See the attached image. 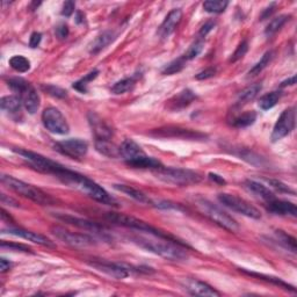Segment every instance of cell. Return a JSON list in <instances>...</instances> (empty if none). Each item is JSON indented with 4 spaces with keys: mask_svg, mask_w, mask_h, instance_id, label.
I'll return each instance as SVG.
<instances>
[{
    "mask_svg": "<svg viewBox=\"0 0 297 297\" xmlns=\"http://www.w3.org/2000/svg\"><path fill=\"white\" fill-rule=\"evenodd\" d=\"M57 178L63 184L67 185V186L79 189L80 192L85 193L86 195H88L91 199L96 200L99 203L107 205H118V202H116L113 196L109 195V193L106 189H103L100 185L94 182L93 180L87 178V176L77 173V172L68 170L65 167L57 175Z\"/></svg>",
    "mask_w": 297,
    "mask_h": 297,
    "instance_id": "cell-1",
    "label": "cell"
},
{
    "mask_svg": "<svg viewBox=\"0 0 297 297\" xmlns=\"http://www.w3.org/2000/svg\"><path fill=\"white\" fill-rule=\"evenodd\" d=\"M131 240L140 247L171 261H181L187 259V253L184 245L173 240L159 238H146V237H131ZM187 248V247H186Z\"/></svg>",
    "mask_w": 297,
    "mask_h": 297,
    "instance_id": "cell-2",
    "label": "cell"
},
{
    "mask_svg": "<svg viewBox=\"0 0 297 297\" xmlns=\"http://www.w3.org/2000/svg\"><path fill=\"white\" fill-rule=\"evenodd\" d=\"M2 182L5 185L6 187L12 189L13 192H15L16 194H19L24 197H27V199L36 202V203L38 204L50 205L54 203L53 197L43 192L42 189L33 186V185L31 184L22 181V180L16 179L14 178V176L3 174Z\"/></svg>",
    "mask_w": 297,
    "mask_h": 297,
    "instance_id": "cell-3",
    "label": "cell"
},
{
    "mask_svg": "<svg viewBox=\"0 0 297 297\" xmlns=\"http://www.w3.org/2000/svg\"><path fill=\"white\" fill-rule=\"evenodd\" d=\"M153 173L159 180L174 186H189L199 184L202 180V176L197 172L178 167L162 166L154 170Z\"/></svg>",
    "mask_w": 297,
    "mask_h": 297,
    "instance_id": "cell-4",
    "label": "cell"
},
{
    "mask_svg": "<svg viewBox=\"0 0 297 297\" xmlns=\"http://www.w3.org/2000/svg\"><path fill=\"white\" fill-rule=\"evenodd\" d=\"M106 218L108 219L109 222L114 223V224L121 225L124 227H128V229H132V230H137V231H142V232H146V234L151 235L153 237H159V238H165V239H170L173 240L175 243H179L184 245V246L188 247L187 245H185L182 243H180L179 240L174 239L173 237H171L170 235H166L164 232L156 229L152 225H150L149 223H146L142 219H139L133 216H129V215H124V214H116V213H108L106 215Z\"/></svg>",
    "mask_w": 297,
    "mask_h": 297,
    "instance_id": "cell-5",
    "label": "cell"
},
{
    "mask_svg": "<svg viewBox=\"0 0 297 297\" xmlns=\"http://www.w3.org/2000/svg\"><path fill=\"white\" fill-rule=\"evenodd\" d=\"M195 204L200 212L205 215L209 219H212L214 223L217 225L224 227V229L229 230L231 232H237L239 229L238 223H237L234 218H232L229 214H226L224 210H222L219 207L214 204L205 199H197L195 201Z\"/></svg>",
    "mask_w": 297,
    "mask_h": 297,
    "instance_id": "cell-6",
    "label": "cell"
},
{
    "mask_svg": "<svg viewBox=\"0 0 297 297\" xmlns=\"http://www.w3.org/2000/svg\"><path fill=\"white\" fill-rule=\"evenodd\" d=\"M14 151L19 153L33 169H35L38 172H42V173H48L57 176L64 170L63 165L42 156L40 153L28 151V150L25 149H15Z\"/></svg>",
    "mask_w": 297,
    "mask_h": 297,
    "instance_id": "cell-7",
    "label": "cell"
},
{
    "mask_svg": "<svg viewBox=\"0 0 297 297\" xmlns=\"http://www.w3.org/2000/svg\"><path fill=\"white\" fill-rule=\"evenodd\" d=\"M42 122L47 130L56 135H66L70 131V127L65 116L56 107H48L42 113Z\"/></svg>",
    "mask_w": 297,
    "mask_h": 297,
    "instance_id": "cell-8",
    "label": "cell"
},
{
    "mask_svg": "<svg viewBox=\"0 0 297 297\" xmlns=\"http://www.w3.org/2000/svg\"><path fill=\"white\" fill-rule=\"evenodd\" d=\"M218 201L221 202L223 205L227 207V208L234 210L236 213L244 215V216L255 219L261 218V214L259 210H258L255 205L249 203L248 201L242 199V197L223 193V194L218 195Z\"/></svg>",
    "mask_w": 297,
    "mask_h": 297,
    "instance_id": "cell-9",
    "label": "cell"
},
{
    "mask_svg": "<svg viewBox=\"0 0 297 297\" xmlns=\"http://www.w3.org/2000/svg\"><path fill=\"white\" fill-rule=\"evenodd\" d=\"M51 232L53 235L58 238L59 240H62L64 244L68 245V246L72 247H88L96 245V239L93 237L88 235H83V234H77V232H72L70 230L64 229L62 226H53L51 227Z\"/></svg>",
    "mask_w": 297,
    "mask_h": 297,
    "instance_id": "cell-10",
    "label": "cell"
},
{
    "mask_svg": "<svg viewBox=\"0 0 297 297\" xmlns=\"http://www.w3.org/2000/svg\"><path fill=\"white\" fill-rule=\"evenodd\" d=\"M55 150L63 156L70 157L72 159H79L86 156L88 151L87 142L80 139H70L55 144Z\"/></svg>",
    "mask_w": 297,
    "mask_h": 297,
    "instance_id": "cell-11",
    "label": "cell"
},
{
    "mask_svg": "<svg viewBox=\"0 0 297 297\" xmlns=\"http://www.w3.org/2000/svg\"><path fill=\"white\" fill-rule=\"evenodd\" d=\"M295 128V108H288L280 115L277 123H275L272 132V142H278L285 139L286 136L294 130Z\"/></svg>",
    "mask_w": 297,
    "mask_h": 297,
    "instance_id": "cell-12",
    "label": "cell"
},
{
    "mask_svg": "<svg viewBox=\"0 0 297 297\" xmlns=\"http://www.w3.org/2000/svg\"><path fill=\"white\" fill-rule=\"evenodd\" d=\"M88 265L93 267L94 269L99 270V272L105 273L109 275L111 278L122 280L128 278L133 269H131V266L124 265V264H115V262L109 261H101V260H93L89 261Z\"/></svg>",
    "mask_w": 297,
    "mask_h": 297,
    "instance_id": "cell-13",
    "label": "cell"
},
{
    "mask_svg": "<svg viewBox=\"0 0 297 297\" xmlns=\"http://www.w3.org/2000/svg\"><path fill=\"white\" fill-rule=\"evenodd\" d=\"M150 135L154 137H172V139H182V140H202L205 135L199 131L189 130V129H182L179 127H167L159 128L150 132Z\"/></svg>",
    "mask_w": 297,
    "mask_h": 297,
    "instance_id": "cell-14",
    "label": "cell"
},
{
    "mask_svg": "<svg viewBox=\"0 0 297 297\" xmlns=\"http://www.w3.org/2000/svg\"><path fill=\"white\" fill-rule=\"evenodd\" d=\"M55 217L57 219H61L62 222L67 223V224L79 227V229H84V230L94 232V234L102 235L103 237L106 236V232H105L106 227L101 224H99V223L87 221V219H84V218L71 216V215H67V214H55Z\"/></svg>",
    "mask_w": 297,
    "mask_h": 297,
    "instance_id": "cell-15",
    "label": "cell"
},
{
    "mask_svg": "<svg viewBox=\"0 0 297 297\" xmlns=\"http://www.w3.org/2000/svg\"><path fill=\"white\" fill-rule=\"evenodd\" d=\"M3 234H8L15 237H20V238H24L26 240H28V242L42 245V246L55 247V244L51 242L49 238H47V237H44L43 235L37 234V232L20 229V227H10V229L3 230Z\"/></svg>",
    "mask_w": 297,
    "mask_h": 297,
    "instance_id": "cell-16",
    "label": "cell"
},
{
    "mask_svg": "<svg viewBox=\"0 0 297 297\" xmlns=\"http://www.w3.org/2000/svg\"><path fill=\"white\" fill-rule=\"evenodd\" d=\"M88 122L91 126L92 132L96 136V140H110L113 136L111 129L107 126V123L98 114L88 113Z\"/></svg>",
    "mask_w": 297,
    "mask_h": 297,
    "instance_id": "cell-17",
    "label": "cell"
},
{
    "mask_svg": "<svg viewBox=\"0 0 297 297\" xmlns=\"http://www.w3.org/2000/svg\"><path fill=\"white\" fill-rule=\"evenodd\" d=\"M120 153H121V157L126 161V164L135 162L146 154L143 151V149L135 141L130 139H127L122 142L121 146H120Z\"/></svg>",
    "mask_w": 297,
    "mask_h": 297,
    "instance_id": "cell-18",
    "label": "cell"
},
{
    "mask_svg": "<svg viewBox=\"0 0 297 297\" xmlns=\"http://www.w3.org/2000/svg\"><path fill=\"white\" fill-rule=\"evenodd\" d=\"M182 19V11L180 8H175V10H172L164 20V22L162 24L161 27H159V36L162 38H167L172 33L175 31V28L178 27V25L180 24V21Z\"/></svg>",
    "mask_w": 297,
    "mask_h": 297,
    "instance_id": "cell-19",
    "label": "cell"
},
{
    "mask_svg": "<svg viewBox=\"0 0 297 297\" xmlns=\"http://www.w3.org/2000/svg\"><path fill=\"white\" fill-rule=\"evenodd\" d=\"M267 210L275 215H280V216H291V217L297 216L296 205L289 201L274 199L272 201L267 202Z\"/></svg>",
    "mask_w": 297,
    "mask_h": 297,
    "instance_id": "cell-20",
    "label": "cell"
},
{
    "mask_svg": "<svg viewBox=\"0 0 297 297\" xmlns=\"http://www.w3.org/2000/svg\"><path fill=\"white\" fill-rule=\"evenodd\" d=\"M21 101H22V105L26 108V110L28 111L29 114H35L37 109L40 108V102L41 99L40 96L35 88L31 85L29 87L26 89L24 93L20 94Z\"/></svg>",
    "mask_w": 297,
    "mask_h": 297,
    "instance_id": "cell-21",
    "label": "cell"
},
{
    "mask_svg": "<svg viewBox=\"0 0 297 297\" xmlns=\"http://www.w3.org/2000/svg\"><path fill=\"white\" fill-rule=\"evenodd\" d=\"M195 99H196V96L194 92L188 88L184 89V91L176 94L173 99H171V100L169 101V106H167V108H169L170 110L182 109L185 108V107L191 105Z\"/></svg>",
    "mask_w": 297,
    "mask_h": 297,
    "instance_id": "cell-22",
    "label": "cell"
},
{
    "mask_svg": "<svg viewBox=\"0 0 297 297\" xmlns=\"http://www.w3.org/2000/svg\"><path fill=\"white\" fill-rule=\"evenodd\" d=\"M186 289L194 296H219V292L212 286L205 282L197 281V280H189L186 285Z\"/></svg>",
    "mask_w": 297,
    "mask_h": 297,
    "instance_id": "cell-23",
    "label": "cell"
},
{
    "mask_svg": "<svg viewBox=\"0 0 297 297\" xmlns=\"http://www.w3.org/2000/svg\"><path fill=\"white\" fill-rule=\"evenodd\" d=\"M115 40V34L111 31L102 32L101 34L94 38L93 42L89 44V54L97 55L103 50L106 47H108L111 42Z\"/></svg>",
    "mask_w": 297,
    "mask_h": 297,
    "instance_id": "cell-24",
    "label": "cell"
},
{
    "mask_svg": "<svg viewBox=\"0 0 297 297\" xmlns=\"http://www.w3.org/2000/svg\"><path fill=\"white\" fill-rule=\"evenodd\" d=\"M114 188L118 189L123 194H126L127 196L131 197L137 202H140V203H145V204H152L153 202L150 200V197L144 194L143 192L139 191V189L133 188L131 186H128V185H114Z\"/></svg>",
    "mask_w": 297,
    "mask_h": 297,
    "instance_id": "cell-25",
    "label": "cell"
},
{
    "mask_svg": "<svg viewBox=\"0 0 297 297\" xmlns=\"http://www.w3.org/2000/svg\"><path fill=\"white\" fill-rule=\"evenodd\" d=\"M96 149L99 153L109 158L121 157L120 153V146H116L111 143L110 140H96Z\"/></svg>",
    "mask_w": 297,
    "mask_h": 297,
    "instance_id": "cell-26",
    "label": "cell"
},
{
    "mask_svg": "<svg viewBox=\"0 0 297 297\" xmlns=\"http://www.w3.org/2000/svg\"><path fill=\"white\" fill-rule=\"evenodd\" d=\"M245 185H246L247 189H249V191H251L253 194L259 196L260 199L265 200L266 202H269V201H272L275 199L274 193L272 191H269L268 188L264 186V185H261L260 182L255 181V180H246Z\"/></svg>",
    "mask_w": 297,
    "mask_h": 297,
    "instance_id": "cell-27",
    "label": "cell"
},
{
    "mask_svg": "<svg viewBox=\"0 0 297 297\" xmlns=\"http://www.w3.org/2000/svg\"><path fill=\"white\" fill-rule=\"evenodd\" d=\"M260 91H261V84H253L245 89H243V91L239 93L238 98H237V101H236L237 108H240V107H243L245 105H247L248 102H251Z\"/></svg>",
    "mask_w": 297,
    "mask_h": 297,
    "instance_id": "cell-28",
    "label": "cell"
},
{
    "mask_svg": "<svg viewBox=\"0 0 297 297\" xmlns=\"http://www.w3.org/2000/svg\"><path fill=\"white\" fill-rule=\"evenodd\" d=\"M21 105H22V101H21V98L18 96H7L2 98V100H0L2 109L11 114H15L20 111Z\"/></svg>",
    "mask_w": 297,
    "mask_h": 297,
    "instance_id": "cell-29",
    "label": "cell"
},
{
    "mask_svg": "<svg viewBox=\"0 0 297 297\" xmlns=\"http://www.w3.org/2000/svg\"><path fill=\"white\" fill-rule=\"evenodd\" d=\"M275 238H277L278 243L281 245L282 247H285L288 251H290L291 253H296V239L294 237H291L290 235H288L287 232L282 230H277L275 231Z\"/></svg>",
    "mask_w": 297,
    "mask_h": 297,
    "instance_id": "cell-30",
    "label": "cell"
},
{
    "mask_svg": "<svg viewBox=\"0 0 297 297\" xmlns=\"http://www.w3.org/2000/svg\"><path fill=\"white\" fill-rule=\"evenodd\" d=\"M281 96H282L281 91H273L270 93H267L259 99L258 105H259L262 110H268L277 105L280 99H281Z\"/></svg>",
    "mask_w": 297,
    "mask_h": 297,
    "instance_id": "cell-31",
    "label": "cell"
},
{
    "mask_svg": "<svg viewBox=\"0 0 297 297\" xmlns=\"http://www.w3.org/2000/svg\"><path fill=\"white\" fill-rule=\"evenodd\" d=\"M257 120V113L255 110L245 111L242 115H238L232 120V126L236 128H246L252 126Z\"/></svg>",
    "mask_w": 297,
    "mask_h": 297,
    "instance_id": "cell-32",
    "label": "cell"
},
{
    "mask_svg": "<svg viewBox=\"0 0 297 297\" xmlns=\"http://www.w3.org/2000/svg\"><path fill=\"white\" fill-rule=\"evenodd\" d=\"M289 19H290V15H287V14L279 15L278 18L273 19L268 25H267V27L265 29L266 36H268V37L273 36L275 33H278L280 29L286 25L287 21H289Z\"/></svg>",
    "mask_w": 297,
    "mask_h": 297,
    "instance_id": "cell-33",
    "label": "cell"
},
{
    "mask_svg": "<svg viewBox=\"0 0 297 297\" xmlns=\"http://www.w3.org/2000/svg\"><path fill=\"white\" fill-rule=\"evenodd\" d=\"M137 76L129 77V78H124L122 80L118 81V83L114 84L113 87H111V93L114 94H123L130 89L133 88V86L136 84Z\"/></svg>",
    "mask_w": 297,
    "mask_h": 297,
    "instance_id": "cell-34",
    "label": "cell"
},
{
    "mask_svg": "<svg viewBox=\"0 0 297 297\" xmlns=\"http://www.w3.org/2000/svg\"><path fill=\"white\" fill-rule=\"evenodd\" d=\"M185 66H186V59H185V57L182 56V57L176 58L174 59V61L166 64L164 68L162 70V73L165 76L175 75V73H179L180 71H182Z\"/></svg>",
    "mask_w": 297,
    "mask_h": 297,
    "instance_id": "cell-35",
    "label": "cell"
},
{
    "mask_svg": "<svg viewBox=\"0 0 297 297\" xmlns=\"http://www.w3.org/2000/svg\"><path fill=\"white\" fill-rule=\"evenodd\" d=\"M240 270H243V272L245 274H247V275H252V277H256L258 279H260V280H265V281L267 282H270V283H274V285H277L279 287H282V288H285V289H288V290H291V291H296V289L294 287H291L289 285H287V283L285 281H282L281 279H279V278H274V277H269V275H264V274H259V273H253V272H248V270H245V269H240Z\"/></svg>",
    "mask_w": 297,
    "mask_h": 297,
    "instance_id": "cell-36",
    "label": "cell"
},
{
    "mask_svg": "<svg viewBox=\"0 0 297 297\" xmlns=\"http://www.w3.org/2000/svg\"><path fill=\"white\" fill-rule=\"evenodd\" d=\"M10 65L12 68H14L15 71H18L20 73H25L29 71V68H31V62H29V59L24 57V56L16 55V56H13V57L10 59Z\"/></svg>",
    "mask_w": 297,
    "mask_h": 297,
    "instance_id": "cell-37",
    "label": "cell"
},
{
    "mask_svg": "<svg viewBox=\"0 0 297 297\" xmlns=\"http://www.w3.org/2000/svg\"><path fill=\"white\" fill-rule=\"evenodd\" d=\"M273 56H274V53L273 51H267V53L262 56L261 59L259 62H258L255 66H253L251 70L248 71V75L251 76V77H255V76H258V75H260V72L264 70V68L267 67V65H269V63L272 62V59H273Z\"/></svg>",
    "mask_w": 297,
    "mask_h": 297,
    "instance_id": "cell-38",
    "label": "cell"
},
{
    "mask_svg": "<svg viewBox=\"0 0 297 297\" xmlns=\"http://www.w3.org/2000/svg\"><path fill=\"white\" fill-rule=\"evenodd\" d=\"M99 75V70H93L92 72H89L83 78L79 79L78 81H76V83H73L72 87L77 89V91L80 92V93H86L87 92V85L88 83H91L94 79L97 78Z\"/></svg>",
    "mask_w": 297,
    "mask_h": 297,
    "instance_id": "cell-39",
    "label": "cell"
},
{
    "mask_svg": "<svg viewBox=\"0 0 297 297\" xmlns=\"http://www.w3.org/2000/svg\"><path fill=\"white\" fill-rule=\"evenodd\" d=\"M227 5H229V3L222 2V0H208V2L203 3V8L208 13L219 14V13H223L226 10Z\"/></svg>",
    "mask_w": 297,
    "mask_h": 297,
    "instance_id": "cell-40",
    "label": "cell"
},
{
    "mask_svg": "<svg viewBox=\"0 0 297 297\" xmlns=\"http://www.w3.org/2000/svg\"><path fill=\"white\" fill-rule=\"evenodd\" d=\"M7 85L12 91L19 93V96L31 86V84H29L27 80L24 78H19V77H15V78H11L10 80H7Z\"/></svg>",
    "mask_w": 297,
    "mask_h": 297,
    "instance_id": "cell-41",
    "label": "cell"
},
{
    "mask_svg": "<svg viewBox=\"0 0 297 297\" xmlns=\"http://www.w3.org/2000/svg\"><path fill=\"white\" fill-rule=\"evenodd\" d=\"M204 48V43L203 41H196L195 43H193V44L189 47V49L187 50V53L184 55V57L186 61H191V59H194L195 57H197L201 53L202 50Z\"/></svg>",
    "mask_w": 297,
    "mask_h": 297,
    "instance_id": "cell-42",
    "label": "cell"
},
{
    "mask_svg": "<svg viewBox=\"0 0 297 297\" xmlns=\"http://www.w3.org/2000/svg\"><path fill=\"white\" fill-rule=\"evenodd\" d=\"M248 51V43L247 41H243L237 47V49L234 54H232L231 58H230V63H236L238 62L239 59H242L246 53Z\"/></svg>",
    "mask_w": 297,
    "mask_h": 297,
    "instance_id": "cell-43",
    "label": "cell"
},
{
    "mask_svg": "<svg viewBox=\"0 0 297 297\" xmlns=\"http://www.w3.org/2000/svg\"><path fill=\"white\" fill-rule=\"evenodd\" d=\"M266 181L268 182V185H269L270 187H273L274 189H277V191L280 192V193H287V194H295V192L292 191V189L289 186H287L286 184L279 181V180L266 179Z\"/></svg>",
    "mask_w": 297,
    "mask_h": 297,
    "instance_id": "cell-44",
    "label": "cell"
},
{
    "mask_svg": "<svg viewBox=\"0 0 297 297\" xmlns=\"http://www.w3.org/2000/svg\"><path fill=\"white\" fill-rule=\"evenodd\" d=\"M43 89L47 93H49L50 96H53L55 98H59V99H63V98H66V91H64L63 88L61 87H57V86H54V85H47V86H43Z\"/></svg>",
    "mask_w": 297,
    "mask_h": 297,
    "instance_id": "cell-45",
    "label": "cell"
},
{
    "mask_svg": "<svg viewBox=\"0 0 297 297\" xmlns=\"http://www.w3.org/2000/svg\"><path fill=\"white\" fill-rule=\"evenodd\" d=\"M2 247L3 248H10V249H13V251H18V252L32 253V248L28 247V246H26V245H22V244L2 242Z\"/></svg>",
    "mask_w": 297,
    "mask_h": 297,
    "instance_id": "cell-46",
    "label": "cell"
},
{
    "mask_svg": "<svg viewBox=\"0 0 297 297\" xmlns=\"http://www.w3.org/2000/svg\"><path fill=\"white\" fill-rule=\"evenodd\" d=\"M68 33H70V32H68L67 25L59 24V25L56 26L55 34H56V36L59 38V40H65V38H67Z\"/></svg>",
    "mask_w": 297,
    "mask_h": 297,
    "instance_id": "cell-47",
    "label": "cell"
},
{
    "mask_svg": "<svg viewBox=\"0 0 297 297\" xmlns=\"http://www.w3.org/2000/svg\"><path fill=\"white\" fill-rule=\"evenodd\" d=\"M216 67H208L205 68V70L201 71L197 73L195 76V78L197 80H205V79H209V78H213V77L216 75Z\"/></svg>",
    "mask_w": 297,
    "mask_h": 297,
    "instance_id": "cell-48",
    "label": "cell"
},
{
    "mask_svg": "<svg viewBox=\"0 0 297 297\" xmlns=\"http://www.w3.org/2000/svg\"><path fill=\"white\" fill-rule=\"evenodd\" d=\"M215 26H216V22H215L214 20L207 21V22L202 26L201 29H200V32H199L200 37H205L215 28Z\"/></svg>",
    "mask_w": 297,
    "mask_h": 297,
    "instance_id": "cell-49",
    "label": "cell"
},
{
    "mask_svg": "<svg viewBox=\"0 0 297 297\" xmlns=\"http://www.w3.org/2000/svg\"><path fill=\"white\" fill-rule=\"evenodd\" d=\"M75 7H76L75 2H65V3L63 4L62 15L66 16V18H68V16H71L73 11H75Z\"/></svg>",
    "mask_w": 297,
    "mask_h": 297,
    "instance_id": "cell-50",
    "label": "cell"
},
{
    "mask_svg": "<svg viewBox=\"0 0 297 297\" xmlns=\"http://www.w3.org/2000/svg\"><path fill=\"white\" fill-rule=\"evenodd\" d=\"M42 40V34L41 33H33L31 35V38H29V47L31 48H36V47L40 44V42Z\"/></svg>",
    "mask_w": 297,
    "mask_h": 297,
    "instance_id": "cell-51",
    "label": "cell"
},
{
    "mask_svg": "<svg viewBox=\"0 0 297 297\" xmlns=\"http://www.w3.org/2000/svg\"><path fill=\"white\" fill-rule=\"evenodd\" d=\"M275 7H277V4L273 3V4H270V5L265 8L264 12H262V14L260 15V20H265V19H268L270 15L273 14V13L275 12Z\"/></svg>",
    "mask_w": 297,
    "mask_h": 297,
    "instance_id": "cell-52",
    "label": "cell"
},
{
    "mask_svg": "<svg viewBox=\"0 0 297 297\" xmlns=\"http://www.w3.org/2000/svg\"><path fill=\"white\" fill-rule=\"evenodd\" d=\"M12 266L13 264L10 260L5 259V258H2V259H0V272L2 273H5L7 270H10L12 268Z\"/></svg>",
    "mask_w": 297,
    "mask_h": 297,
    "instance_id": "cell-53",
    "label": "cell"
},
{
    "mask_svg": "<svg viewBox=\"0 0 297 297\" xmlns=\"http://www.w3.org/2000/svg\"><path fill=\"white\" fill-rule=\"evenodd\" d=\"M2 203L11 205V207H15V208H18L19 207L18 202H16L14 199H12V197L7 196L6 194H2Z\"/></svg>",
    "mask_w": 297,
    "mask_h": 297,
    "instance_id": "cell-54",
    "label": "cell"
},
{
    "mask_svg": "<svg viewBox=\"0 0 297 297\" xmlns=\"http://www.w3.org/2000/svg\"><path fill=\"white\" fill-rule=\"evenodd\" d=\"M209 178L213 180V181L217 182L219 185H224L225 184V180L223 179V176L218 175V174H215V173H209Z\"/></svg>",
    "mask_w": 297,
    "mask_h": 297,
    "instance_id": "cell-55",
    "label": "cell"
},
{
    "mask_svg": "<svg viewBox=\"0 0 297 297\" xmlns=\"http://www.w3.org/2000/svg\"><path fill=\"white\" fill-rule=\"evenodd\" d=\"M295 84H296V76H292L291 78L287 79L285 81H282L281 86H282V87H285V86H291V85H295Z\"/></svg>",
    "mask_w": 297,
    "mask_h": 297,
    "instance_id": "cell-56",
    "label": "cell"
},
{
    "mask_svg": "<svg viewBox=\"0 0 297 297\" xmlns=\"http://www.w3.org/2000/svg\"><path fill=\"white\" fill-rule=\"evenodd\" d=\"M76 22L78 24V25H80V24H83V22H84V15H83V13H81V12H77Z\"/></svg>",
    "mask_w": 297,
    "mask_h": 297,
    "instance_id": "cell-57",
    "label": "cell"
}]
</instances>
